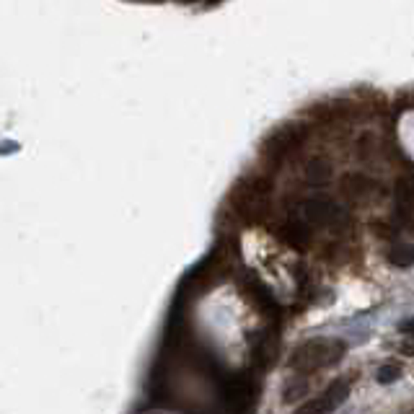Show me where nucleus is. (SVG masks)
Masks as SVG:
<instances>
[{"label":"nucleus","instance_id":"20e7f679","mask_svg":"<svg viewBox=\"0 0 414 414\" xmlns=\"http://www.w3.org/2000/svg\"><path fill=\"white\" fill-rule=\"evenodd\" d=\"M399 378H401V365L399 363H386L375 371V380H378L380 386H389V383H394Z\"/></svg>","mask_w":414,"mask_h":414},{"label":"nucleus","instance_id":"7ed1b4c3","mask_svg":"<svg viewBox=\"0 0 414 414\" xmlns=\"http://www.w3.org/2000/svg\"><path fill=\"white\" fill-rule=\"evenodd\" d=\"M396 135H399V145L401 151L409 156V161L414 163V106L406 109L401 117H399V127H396Z\"/></svg>","mask_w":414,"mask_h":414},{"label":"nucleus","instance_id":"f257e3e1","mask_svg":"<svg viewBox=\"0 0 414 414\" xmlns=\"http://www.w3.org/2000/svg\"><path fill=\"white\" fill-rule=\"evenodd\" d=\"M347 352V345L342 339H311L301 345L290 357V368L296 373H313L339 363Z\"/></svg>","mask_w":414,"mask_h":414},{"label":"nucleus","instance_id":"423d86ee","mask_svg":"<svg viewBox=\"0 0 414 414\" xmlns=\"http://www.w3.org/2000/svg\"><path fill=\"white\" fill-rule=\"evenodd\" d=\"M401 352H409V355H414V342H406V345H401Z\"/></svg>","mask_w":414,"mask_h":414},{"label":"nucleus","instance_id":"f03ea898","mask_svg":"<svg viewBox=\"0 0 414 414\" xmlns=\"http://www.w3.org/2000/svg\"><path fill=\"white\" fill-rule=\"evenodd\" d=\"M347 396H350V383H347V380H334L322 396L305 401V404L298 406L293 414H331L345 404Z\"/></svg>","mask_w":414,"mask_h":414},{"label":"nucleus","instance_id":"39448f33","mask_svg":"<svg viewBox=\"0 0 414 414\" xmlns=\"http://www.w3.org/2000/svg\"><path fill=\"white\" fill-rule=\"evenodd\" d=\"M399 331L406 334V337H414V319H404V322L399 324Z\"/></svg>","mask_w":414,"mask_h":414}]
</instances>
